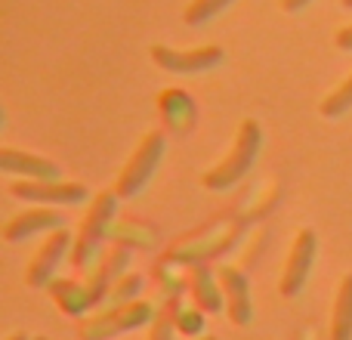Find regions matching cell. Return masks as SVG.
Masks as SVG:
<instances>
[{
    "label": "cell",
    "mask_w": 352,
    "mask_h": 340,
    "mask_svg": "<svg viewBox=\"0 0 352 340\" xmlns=\"http://www.w3.org/2000/svg\"><path fill=\"white\" fill-rule=\"evenodd\" d=\"M158 109H161V118H164L167 130H173V134H186V130H192V124H195V103L182 90L161 93Z\"/></svg>",
    "instance_id": "obj_16"
},
{
    "label": "cell",
    "mask_w": 352,
    "mask_h": 340,
    "mask_svg": "<svg viewBox=\"0 0 352 340\" xmlns=\"http://www.w3.org/2000/svg\"><path fill=\"white\" fill-rule=\"evenodd\" d=\"M260 149H263V130L254 118H244L238 124V134H235V142H232L229 155L219 161L217 167H210L201 182H204L207 192H229L235 189L244 176L254 170L256 158H260Z\"/></svg>",
    "instance_id": "obj_1"
},
{
    "label": "cell",
    "mask_w": 352,
    "mask_h": 340,
    "mask_svg": "<svg viewBox=\"0 0 352 340\" xmlns=\"http://www.w3.org/2000/svg\"><path fill=\"white\" fill-rule=\"evenodd\" d=\"M312 0H281V10L285 12H300V10H306Z\"/></svg>",
    "instance_id": "obj_24"
},
{
    "label": "cell",
    "mask_w": 352,
    "mask_h": 340,
    "mask_svg": "<svg viewBox=\"0 0 352 340\" xmlns=\"http://www.w3.org/2000/svg\"><path fill=\"white\" fill-rule=\"evenodd\" d=\"M34 340H50V337H41V334H37V337H34Z\"/></svg>",
    "instance_id": "obj_28"
},
{
    "label": "cell",
    "mask_w": 352,
    "mask_h": 340,
    "mask_svg": "<svg viewBox=\"0 0 352 340\" xmlns=\"http://www.w3.org/2000/svg\"><path fill=\"white\" fill-rule=\"evenodd\" d=\"M349 109H352V74L343 81V84H337L334 90H331L328 96L322 99V105H318L322 118H328V121H337V118H343Z\"/></svg>",
    "instance_id": "obj_19"
},
{
    "label": "cell",
    "mask_w": 352,
    "mask_h": 340,
    "mask_svg": "<svg viewBox=\"0 0 352 340\" xmlns=\"http://www.w3.org/2000/svg\"><path fill=\"white\" fill-rule=\"evenodd\" d=\"M164 152H167L164 134H146L140 140V146L133 149L130 161L124 164L121 176H118V182H115V189H111V192H115L121 201L136 198V195H140L142 189L148 186V180L155 176V170H158L161 158H164Z\"/></svg>",
    "instance_id": "obj_4"
},
{
    "label": "cell",
    "mask_w": 352,
    "mask_h": 340,
    "mask_svg": "<svg viewBox=\"0 0 352 340\" xmlns=\"http://www.w3.org/2000/svg\"><path fill=\"white\" fill-rule=\"evenodd\" d=\"M0 170L16 173L22 180H59V167L53 161L22 152V149H0Z\"/></svg>",
    "instance_id": "obj_14"
},
{
    "label": "cell",
    "mask_w": 352,
    "mask_h": 340,
    "mask_svg": "<svg viewBox=\"0 0 352 340\" xmlns=\"http://www.w3.org/2000/svg\"><path fill=\"white\" fill-rule=\"evenodd\" d=\"M331 340H352V273L337 285L334 312H331Z\"/></svg>",
    "instance_id": "obj_17"
},
{
    "label": "cell",
    "mask_w": 352,
    "mask_h": 340,
    "mask_svg": "<svg viewBox=\"0 0 352 340\" xmlns=\"http://www.w3.org/2000/svg\"><path fill=\"white\" fill-rule=\"evenodd\" d=\"M50 294H53V300L59 304V310L72 319H84V312L93 310L90 291H87V285H80V281L53 279L50 281Z\"/></svg>",
    "instance_id": "obj_15"
},
{
    "label": "cell",
    "mask_w": 352,
    "mask_h": 340,
    "mask_svg": "<svg viewBox=\"0 0 352 340\" xmlns=\"http://www.w3.org/2000/svg\"><path fill=\"white\" fill-rule=\"evenodd\" d=\"M6 340H34V337H31V334H25V331H16V334H10Z\"/></svg>",
    "instance_id": "obj_25"
},
{
    "label": "cell",
    "mask_w": 352,
    "mask_h": 340,
    "mask_svg": "<svg viewBox=\"0 0 352 340\" xmlns=\"http://www.w3.org/2000/svg\"><path fill=\"white\" fill-rule=\"evenodd\" d=\"M340 3H343V6H346V10H352V0H340Z\"/></svg>",
    "instance_id": "obj_26"
},
{
    "label": "cell",
    "mask_w": 352,
    "mask_h": 340,
    "mask_svg": "<svg viewBox=\"0 0 352 340\" xmlns=\"http://www.w3.org/2000/svg\"><path fill=\"white\" fill-rule=\"evenodd\" d=\"M219 285H223V297H226V312L229 319L244 328L254 319V300H250V279L244 269L238 266H219Z\"/></svg>",
    "instance_id": "obj_9"
},
{
    "label": "cell",
    "mask_w": 352,
    "mask_h": 340,
    "mask_svg": "<svg viewBox=\"0 0 352 340\" xmlns=\"http://www.w3.org/2000/svg\"><path fill=\"white\" fill-rule=\"evenodd\" d=\"M186 288L192 294L195 306L201 312H219L226 304L223 297V285H219V273H213L210 266L198 263V266H188V275H186Z\"/></svg>",
    "instance_id": "obj_13"
},
{
    "label": "cell",
    "mask_w": 352,
    "mask_h": 340,
    "mask_svg": "<svg viewBox=\"0 0 352 340\" xmlns=\"http://www.w3.org/2000/svg\"><path fill=\"white\" fill-rule=\"evenodd\" d=\"M179 306H182L179 294L164 300V306L158 310L152 328H148V340H176V334H179V328H176V310Z\"/></svg>",
    "instance_id": "obj_18"
},
{
    "label": "cell",
    "mask_w": 352,
    "mask_h": 340,
    "mask_svg": "<svg viewBox=\"0 0 352 340\" xmlns=\"http://www.w3.org/2000/svg\"><path fill=\"white\" fill-rule=\"evenodd\" d=\"M235 3V0H192V3L186 6V12H182V22L188 25V28H198V25H207L213 16H219L223 10H229V6Z\"/></svg>",
    "instance_id": "obj_20"
},
{
    "label": "cell",
    "mask_w": 352,
    "mask_h": 340,
    "mask_svg": "<svg viewBox=\"0 0 352 340\" xmlns=\"http://www.w3.org/2000/svg\"><path fill=\"white\" fill-rule=\"evenodd\" d=\"M127 263H130V248L127 244H115V248L102 257V263H99L96 269H90L84 285H87V291H90L93 306H99L102 300L111 297V288L118 285V279L127 275Z\"/></svg>",
    "instance_id": "obj_10"
},
{
    "label": "cell",
    "mask_w": 352,
    "mask_h": 340,
    "mask_svg": "<svg viewBox=\"0 0 352 340\" xmlns=\"http://www.w3.org/2000/svg\"><path fill=\"white\" fill-rule=\"evenodd\" d=\"M238 242V232H210V235H201V238H186L182 244L170 248V260L182 263V266H198L204 263L207 257H219L223 251H229L232 244Z\"/></svg>",
    "instance_id": "obj_12"
},
{
    "label": "cell",
    "mask_w": 352,
    "mask_h": 340,
    "mask_svg": "<svg viewBox=\"0 0 352 340\" xmlns=\"http://www.w3.org/2000/svg\"><path fill=\"white\" fill-rule=\"evenodd\" d=\"M68 251H74V235L65 229V226H62V229L47 232L41 251L31 257L28 269H25V285H28V288H47L50 281H53L59 263L65 260Z\"/></svg>",
    "instance_id": "obj_7"
},
{
    "label": "cell",
    "mask_w": 352,
    "mask_h": 340,
    "mask_svg": "<svg viewBox=\"0 0 352 340\" xmlns=\"http://www.w3.org/2000/svg\"><path fill=\"white\" fill-rule=\"evenodd\" d=\"M142 291V275L140 273H127L124 279H118V285L111 288V300L118 304H133Z\"/></svg>",
    "instance_id": "obj_21"
},
{
    "label": "cell",
    "mask_w": 352,
    "mask_h": 340,
    "mask_svg": "<svg viewBox=\"0 0 352 340\" xmlns=\"http://www.w3.org/2000/svg\"><path fill=\"white\" fill-rule=\"evenodd\" d=\"M118 195L115 192H99L96 198L90 201V211H87L84 223H80V232L74 235V251H72V260L74 269L80 273H90L93 260L99 257V248L102 242L111 235V226L118 220Z\"/></svg>",
    "instance_id": "obj_2"
},
{
    "label": "cell",
    "mask_w": 352,
    "mask_h": 340,
    "mask_svg": "<svg viewBox=\"0 0 352 340\" xmlns=\"http://www.w3.org/2000/svg\"><path fill=\"white\" fill-rule=\"evenodd\" d=\"M316 254H318V238L312 229H300L294 235V244L287 251V260H285V273H281V281H278V291L281 297H297L303 291L306 279L312 273V263H316Z\"/></svg>",
    "instance_id": "obj_6"
},
{
    "label": "cell",
    "mask_w": 352,
    "mask_h": 340,
    "mask_svg": "<svg viewBox=\"0 0 352 340\" xmlns=\"http://www.w3.org/2000/svg\"><path fill=\"white\" fill-rule=\"evenodd\" d=\"M201 340H219V337H210V334H207V337H201Z\"/></svg>",
    "instance_id": "obj_27"
},
{
    "label": "cell",
    "mask_w": 352,
    "mask_h": 340,
    "mask_svg": "<svg viewBox=\"0 0 352 340\" xmlns=\"http://www.w3.org/2000/svg\"><path fill=\"white\" fill-rule=\"evenodd\" d=\"M176 328H179V334H201L204 331V312L198 306H179L176 310Z\"/></svg>",
    "instance_id": "obj_22"
},
{
    "label": "cell",
    "mask_w": 352,
    "mask_h": 340,
    "mask_svg": "<svg viewBox=\"0 0 352 340\" xmlns=\"http://www.w3.org/2000/svg\"><path fill=\"white\" fill-rule=\"evenodd\" d=\"M152 59L158 68L173 74H201V72H213L217 65H223L226 53L223 47H195V50H173V47H152Z\"/></svg>",
    "instance_id": "obj_8"
},
{
    "label": "cell",
    "mask_w": 352,
    "mask_h": 340,
    "mask_svg": "<svg viewBox=\"0 0 352 340\" xmlns=\"http://www.w3.org/2000/svg\"><path fill=\"white\" fill-rule=\"evenodd\" d=\"M62 213L53 211V207H31V211L16 213L12 220L3 223V242L6 244H19V242H28V238L41 235V232H53L62 229Z\"/></svg>",
    "instance_id": "obj_11"
},
{
    "label": "cell",
    "mask_w": 352,
    "mask_h": 340,
    "mask_svg": "<svg viewBox=\"0 0 352 340\" xmlns=\"http://www.w3.org/2000/svg\"><path fill=\"white\" fill-rule=\"evenodd\" d=\"M10 195L19 201H34L41 207L53 204H80L90 198V189L84 182H65V180H16L10 186Z\"/></svg>",
    "instance_id": "obj_5"
},
{
    "label": "cell",
    "mask_w": 352,
    "mask_h": 340,
    "mask_svg": "<svg viewBox=\"0 0 352 340\" xmlns=\"http://www.w3.org/2000/svg\"><path fill=\"white\" fill-rule=\"evenodd\" d=\"M334 43H337V50H343V53H352V25H346V28L337 31Z\"/></svg>",
    "instance_id": "obj_23"
},
{
    "label": "cell",
    "mask_w": 352,
    "mask_h": 340,
    "mask_svg": "<svg viewBox=\"0 0 352 340\" xmlns=\"http://www.w3.org/2000/svg\"><path fill=\"white\" fill-rule=\"evenodd\" d=\"M155 304L152 300H133V304H118L109 310H99L93 316L80 319L78 337L80 340H111L124 331H136L142 325L155 322Z\"/></svg>",
    "instance_id": "obj_3"
}]
</instances>
